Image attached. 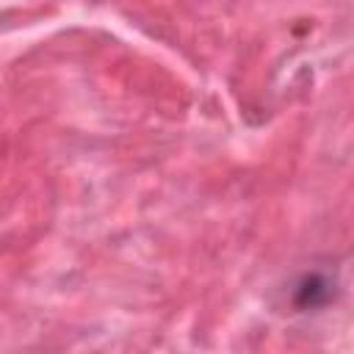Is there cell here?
I'll use <instances>...</instances> for the list:
<instances>
[{
  "instance_id": "6da1fadb",
  "label": "cell",
  "mask_w": 354,
  "mask_h": 354,
  "mask_svg": "<svg viewBox=\"0 0 354 354\" xmlns=\"http://www.w3.org/2000/svg\"><path fill=\"white\" fill-rule=\"evenodd\" d=\"M332 299V285L324 274H307L299 285H296V293H293V304L299 310H315V307H324L326 301Z\"/></svg>"
}]
</instances>
